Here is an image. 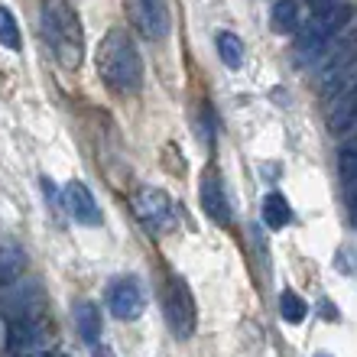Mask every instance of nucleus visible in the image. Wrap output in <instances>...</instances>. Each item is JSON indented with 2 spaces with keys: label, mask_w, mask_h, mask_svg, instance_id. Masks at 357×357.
Segmentation results:
<instances>
[{
  "label": "nucleus",
  "mask_w": 357,
  "mask_h": 357,
  "mask_svg": "<svg viewBox=\"0 0 357 357\" xmlns=\"http://www.w3.org/2000/svg\"><path fill=\"white\" fill-rule=\"evenodd\" d=\"M98 75L114 94H121V98H133V94L143 91V75H146V68H143V56L133 36L127 29L114 26L107 29V36L101 39V46H98Z\"/></svg>",
  "instance_id": "nucleus-1"
},
{
  "label": "nucleus",
  "mask_w": 357,
  "mask_h": 357,
  "mask_svg": "<svg viewBox=\"0 0 357 357\" xmlns=\"http://www.w3.org/2000/svg\"><path fill=\"white\" fill-rule=\"evenodd\" d=\"M39 26L43 39L49 43L52 56L66 72H75L85 59V33H82V20L68 0H43L39 3Z\"/></svg>",
  "instance_id": "nucleus-2"
},
{
  "label": "nucleus",
  "mask_w": 357,
  "mask_h": 357,
  "mask_svg": "<svg viewBox=\"0 0 357 357\" xmlns=\"http://www.w3.org/2000/svg\"><path fill=\"white\" fill-rule=\"evenodd\" d=\"M351 17H354V10H351V3H344V0H341L338 7L325 10V13H312L309 26H299L302 33H299V39H296V62H299L302 68L319 66L321 59H325V52L335 46V39L348 29Z\"/></svg>",
  "instance_id": "nucleus-3"
},
{
  "label": "nucleus",
  "mask_w": 357,
  "mask_h": 357,
  "mask_svg": "<svg viewBox=\"0 0 357 357\" xmlns=\"http://www.w3.org/2000/svg\"><path fill=\"white\" fill-rule=\"evenodd\" d=\"M49 341V321L39 309H29L23 302V309L7 319V351L13 357H36L46 354Z\"/></svg>",
  "instance_id": "nucleus-4"
},
{
  "label": "nucleus",
  "mask_w": 357,
  "mask_h": 357,
  "mask_svg": "<svg viewBox=\"0 0 357 357\" xmlns=\"http://www.w3.org/2000/svg\"><path fill=\"white\" fill-rule=\"evenodd\" d=\"M130 26L140 33L146 43H162L172 29L169 0H123Z\"/></svg>",
  "instance_id": "nucleus-5"
},
{
  "label": "nucleus",
  "mask_w": 357,
  "mask_h": 357,
  "mask_svg": "<svg viewBox=\"0 0 357 357\" xmlns=\"http://www.w3.org/2000/svg\"><path fill=\"white\" fill-rule=\"evenodd\" d=\"M133 215L140 218V225L146 231H172L176 227V205H172V198L156 185H143L133 192Z\"/></svg>",
  "instance_id": "nucleus-6"
},
{
  "label": "nucleus",
  "mask_w": 357,
  "mask_h": 357,
  "mask_svg": "<svg viewBox=\"0 0 357 357\" xmlns=\"http://www.w3.org/2000/svg\"><path fill=\"white\" fill-rule=\"evenodd\" d=\"M166 319H169V328L176 338H192L198 312L185 280H169V286H166Z\"/></svg>",
  "instance_id": "nucleus-7"
},
{
  "label": "nucleus",
  "mask_w": 357,
  "mask_h": 357,
  "mask_svg": "<svg viewBox=\"0 0 357 357\" xmlns=\"http://www.w3.org/2000/svg\"><path fill=\"white\" fill-rule=\"evenodd\" d=\"M357 66V26L354 29H344L338 39H335V46L325 52V59L319 62V82L321 88L331 85L335 78H341L348 68Z\"/></svg>",
  "instance_id": "nucleus-8"
},
{
  "label": "nucleus",
  "mask_w": 357,
  "mask_h": 357,
  "mask_svg": "<svg viewBox=\"0 0 357 357\" xmlns=\"http://www.w3.org/2000/svg\"><path fill=\"white\" fill-rule=\"evenodd\" d=\"M143 289L137 280H114L107 289V309L114 312V319L133 321L143 315Z\"/></svg>",
  "instance_id": "nucleus-9"
},
{
  "label": "nucleus",
  "mask_w": 357,
  "mask_h": 357,
  "mask_svg": "<svg viewBox=\"0 0 357 357\" xmlns=\"http://www.w3.org/2000/svg\"><path fill=\"white\" fill-rule=\"evenodd\" d=\"M62 205H66V211L75 218L78 225H88V227L101 225V205L94 202L91 188H88L85 182L72 178V182L62 188Z\"/></svg>",
  "instance_id": "nucleus-10"
},
{
  "label": "nucleus",
  "mask_w": 357,
  "mask_h": 357,
  "mask_svg": "<svg viewBox=\"0 0 357 357\" xmlns=\"http://www.w3.org/2000/svg\"><path fill=\"white\" fill-rule=\"evenodd\" d=\"M198 198H202L205 215L211 218L215 225H231V205H227L225 182H221V176H218V172H205V176H202Z\"/></svg>",
  "instance_id": "nucleus-11"
},
{
  "label": "nucleus",
  "mask_w": 357,
  "mask_h": 357,
  "mask_svg": "<svg viewBox=\"0 0 357 357\" xmlns=\"http://www.w3.org/2000/svg\"><path fill=\"white\" fill-rule=\"evenodd\" d=\"M354 127H357V85L341 94L338 101H331V114H328L331 133H348Z\"/></svg>",
  "instance_id": "nucleus-12"
},
{
  "label": "nucleus",
  "mask_w": 357,
  "mask_h": 357,
  "mask_svg": "<svg viewBox=\"0 0 357 357\" xmlns=\"http://www.w3.org/2000/svg\"><path fill=\"white\" fill-rule=\"evenodd\" d=\"M302 26V7L299 0H276L270 7V29L276 36H289V33H299Z\"/></svg>",
  "instance_id": "nucleus-13"
},
{
  "label": "nucleus",
  "mask_w": 357,
  "mask_h": 357,
  "mask_svg": "<svg viewBox=\"0 0 357 357\" xmlns=\"http://www.w3.org/2000/svg\"><path fill=\"white\" fill-rule=\"evenodd\" d=\"M26 273V254L17 244H0V289H7Z\"/></svg>",
  "instance_id": "nucleus-14"
},
{
  "label": "nucleus",
  "mask_w": 357,
  "mask_h": 357,
  "mask_svg": "<svg viewBox=\"0 0 357 357\" xmlns=\"http://www.w3.org/2000/svg\"><path fill=\"white\" fill-rule=\"evenodd\" d=\"M75 325H78V335H82V341H88V344H98V338H101V309L94 305V302H78L75 305Z\"/></svg>",
  "instance_id": "nucleus-15"
},
{
  "label": "nucleus",
  "mask_w": 357,
  "mask_h": 357,
  "mask_svg": "<svg viewBox=\"0 0 357 357\" xmlns=\"http://www.w3.org/2000/svg\"><path fill=\"white\" fill-rule=\"evenodd\" d=\"M264 221L266 227H273V231H282V227L292 221V208H289V198L282 195V192H270V195L264 198Z\"/></svg>",
  "instance_id": "nucleus-16"
},
{
  "label": "nucleus",
  "mask_w": 357,
  "mask_h": 357,
  "mask_svg": "<svg viewBox=\"0 0 357 357\" xmlns=\"http://www.w3.org/2000/svg\"><path fill=\"white\" fill-rule=\"evenodd\" d=\"M215 46H218V56L225 62L227 68H241L244 66V39L231 33V29H221L215 36Z\"/></svg>",
  "instance_id": "nucleus-17"
},
{
  "label": "nucleus",
  "mask_w": 357,
  "mask_h": 357,
  "mask_svg": "<svg viewBox=\"0 0 357 357\" xmlns=\"http://www.w3.org/2000/svg\"><path fill=\"white\" fill-rule=\"evenodd\" d=\"M0 46L10 52H23V36H20V23L13 10L0 3Z\"/></svg>",
  "instance_id": "nucleus-18"
},
{
  "label": "nucleus",
  "mask_w": 357,
  "mask_h": 357,
  "mask_svg": "<svg viewBox=\"0 0 357 357\" xmlns=\"http://www.w3.org/2000/svg\"><path fill=\"white\" fill-rule=\"evenodd\" d=\"M305 312H309V305L302 302L299 292H292V289H282L280 292V315H282V321L299 325V321L305 319Z\"/></svg>",
  "instance_id": "nucleus-19"
},
{
  "label": "nucleus",
  "mask_w": 357,
  "mask_h": 357,
  "mask_svg": "<svg viewBox=\"0 0 357 357\" xmlns=\"http://www.w3.org/2000/svg\"><path fill=\"white\" fill-rule=\"evenodd\" d=\"M338 169H341V182H351L357 176V133L344 140L338 153Z\"/></svg>",
  "instance_id": "nucleus-20"
},
{
  "label": "nucleus",
  "mask_w": 357,
  "mask_h": 357,
  "mask_svg": "<svg viewBox=\"0 0 357 357\" xmlns=\"http://www.w3.org/2000/svg\"><path fill=\"white\" fill-rule=\"evenodd\" d=\"M305 3H309V10H312V13H325V10L338 7L341 0H305Z\"/></svg>",
  "instance_id": "nucleus-21"
},
{
  "label": "nucleus",
  "mask_w": 357,
  "mask_h": 357,
  "mask_svg": "<svg viewBox=\"0 0 357 357\" xmlns=\"http://www.w3.org/2000/svg\"><path fill=\"white\" fill-rule=\"evenodd\" d=\"M344 188H348V202L357 208V176L351 178V182H344Z\"/></svg>",
  "instance_id": "nucleus-22"
},
{
  "label": "nucleus",
  "mask_w": 357,
  "mask_h": 357,
  "mask_svg": "<svg viewBox=\"0 0 357 357\" xmlns=\"http://www.w3.org/2000/svg\"><path fill=\"white\" fill-rule=\"evenodd\" d=\"M94 357H114V351H111V348H104V344H101V348L94 344Z\"/></svg>",
  "instance_id": "nucleus-23"
},
{
  "label": "nucleus",
  "mask_w": 357,
  "mask_h": 357,
  "mask_svg": "<svg viewBox=\"0 0 357 357\" xmlns=\"http://www.w3.org/2000/svg\"><path fill=\"white\" fill-rule=\"evenodd\" d=\"M39 357H68V354H59V351H46V354H39Z\"/></svg>",
  "instance_id": "nucleus-24"
},
{
  "label": "nucleus",
  "mask_w": 357,
  "mask_h": 357,
  "mask_svg": "<svg viewBox=\"0 0 357 357\" xmlns=\"http://www.w3.org/2000/svg\"><path fill=\"white\" fill-rule=\"evenodd\" d=\"M315 357H331V354H315Z\"/></svg>",
  "instance_id": "nucleus-25"
}]
</instances>
